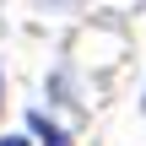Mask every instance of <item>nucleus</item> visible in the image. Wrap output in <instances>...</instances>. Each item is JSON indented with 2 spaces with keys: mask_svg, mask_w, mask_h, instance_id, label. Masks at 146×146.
Listing matches in <instances>:
<instances>
[{
  "mask_svg": "<svg viewBox=\"0 0 146 146\" xmlns=\"http://www.w3.org/2000/svg\"><path fill=\"white\" fill-rule=\"evenodd\" d=\"M0 146H27V135H5V141H0Z\"/></svg>",
  "mask_w": 146,
  "mask_h": 146,
  "instance_id": "obj_2",
  "label": "nucleus"
},
{
  "mask_svg": "<svg viewBox=\"0 0 146 146\" xmlns=\"http://www.w3.org/2000/svg\"><path fill=\"white\" fill-rule=\"evenodd\" d=\"M27 130H33V135H38L43 146H76L70 135H65V130H60V125H54V119H49V114H38V108L27 114Z\"/></svg>",
  "mask_w": 146,
  "mask_h": 146,
  "instance_id": "obj_1",
  "label": "nucleus"
}]
</instances>
